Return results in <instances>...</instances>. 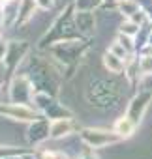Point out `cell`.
<instances>
[{
    "mask_svg": "<svg viewBox=\"0 0 152 159\" xmlns=\"http://www.w3.org/2000/svg\"><path fill=\"white\" fill-rule=\"evenodd\" d=\"M36 92L38 90H36V86L32 83V79L28 75H25V73H17L12 81H10V84H8V101L10 103L32 105Z\"/></svg>",
    "mask_w": 152,
    "mask_h": 159,
    "instance_id": "6da1fadb",
    "label": "cell"
},
{
    "mask_svg": "<svg viewBox=\"0 0 152 159\" xmlns=\"http://www.w3.org/2000/svg\"><path fill=\"white\" fill-rule=\"evenodd\" d=\"M77 135L79 140L92 150L107 148L111 144H118L120 140H124L118 133H115V129H103V127H83Z\"/></svg>",
    "mask_w": 152,
    "mask_h": 159,
    "instance_id": "7a4b0ae2",
    "label": "cell"
},
{
    "mask_svg": "<svg viewBox=\"0 0 152 159\" xmlns=\"http://www.w3.org/2000/svg\"><path fill=\"white\" fill-rule=\"evenodd\" d=\"M43 114L32 107V105H25V103H0V118H8V120H15V122H34L38 118H41Z\"/></svg>",
    "mask_w": 152,
    "mask_h": 159,
    "instance_id": "3957f363",
    "label": "cell"
},
{
    "mask_svg": "<svg viewBox=\"0 0 152 159\" xmlns=\"http://www.w3.org/2000/svg\"><path fill=\"white\" fill-rule=\"evenodd\" d=\"M150 101H152V92H148V90H143V92H139L137 96H133V99L128 103V109H126V114L139 125L141 122H143V118H145V114H146V111H148V107H150Z\"/></svg>",
    "mask_w": 152,
    "mask_h": 159,
    "instance_id": "277c9868",
    "label": "cell"
},
{
    "mask_svg": "<svg viewBox=\"0 0 152 159\" xmlns=\"http://www.w3.org/2000/svg\"><path fill=\"white\" fill-rule=\"evenodd\" d=\"M49 129H51V120L45 118V116H41V118L30 122V125L26 129V140L30 144H34V146L36 144H41V142H45V140L51 139Z\"/></svg>",
    "mask_w": 152,
    "mask_h": 159,
    "instance_id": "5b68a950",
    "label": "cell"
},
{
    "mask_svg": "<svg viewBox=\"0 0 152 159\" xmlns=\"http://www.w3.org/2000/svg\"><path fill=\"white\" fill-rule=\"evenodd\" d=\"M75 127H77V125H75V120L71 116L51 120V129H49L51 140H62V139L71 137L73 131H75Z\"/></svg>",
    "mask_w": 152,
    "mask_h": 159,
    "instance_id": "8992f818",
    "label": "cell"
},
{
    "mask_svg": "<svg viewBox=\"0 0 152 159\" xmlns=\"http://www.w3.org/2000/svg\"><path fill=\"white\" fill-rule=\"evenodd\" d=\"M28 47H26V41H10V51H8V56L4 60V66L6 69H15L19 67V62L25 58Z\"/></svg>",
    "mask_w": 152,
    "mask_h": 159,
    "instance_id": "52a82bcc",
    "label": "cell"
},
{
    "mask_svg": "<svg viewBox=\"0 0 152 159\" xmlns=\"http://www.w3.org/2000/svg\"><path fill=\"white\" fill-rule=\"evenodd\" d=\"M75 25H77V32L83 38L92 36L96 30V15L92 11H77L75 10Z\"/></svg>",
    "mask_w": 152,
    "mask_h": 159,
    "instance_id": "ba28073f",
    "label": "cell"
},
{
    "mask_svg": "<svg viewBox=\"0 0 152 159\" xmlns=\"http://www.w3.org/2000/svg\"><path fill=\"white\" fill-rule=\"evenodd\" d=\"M113 129H115V133H118L122 139H130V137L135 133L137 124H135V122H133L128 114H122L120 118H116V120H115Z\"/></svg>",
    "mask_w": 152,
    "mask_h": 159,
    "instance_id": "9c48e42d",
    "label": "cell"
},
{
    "mask_svg": "<svg viewBox=\"0 0 152 159\" xmlns=\"http://www.w3.org/2000/svg\"><path fill=\"white\" fill-rule=\"evenodd\" d=\"M103 67L109 73H113V75H122L126 71V60L116 56V54H113L111 51H107L103 54Z\"/></svg>",
    "mask_w": 152,
    "mask_h": 159,
    "instance_id": "30bf717a",
    "label": "cell"
},
{
    "mask_svg": "<svg viewBox=\"0 0 152 159\" xmlns=\"http://www.w3.org/2000/svg\"><path fill=\"white\" fill-rule=\"evenodd\" d=\"M38 4L36 0H21V8H19V17H17V23L15 25H26L28 21L34 19L36 11H38Z\"/></svg>",
    "mask_w": 152,
    "mask_h": 159,
    "instance_id": "8fae6325",
    "label": "cell"
},
{
    "mask_svg": "<svg viewBox=\"0 0 152 159\" xmlns=\"http://www.w3.org/2000/svg\"><path fill=\"white\" fill-rule=\"evenodd\" d=\"M139 8H141L139 0H118V4H116V13H120L124 19H130Z\"/></svg>",
    "mask_w": 152,
    "mask_h": 159,
    "instance_id": "7c38bea8",
    "label": "cell"
},
{
    "mask_svg": "<svg viewBox=\"0 0 152 159\" xmlns=\"http://www.w3.org/2000/svg\"><path fill=\"white\" fill-rule=\"evenodd\" d=\"M103 6V0H73V8L77 11H94Z\"/></svg>",
    "mask_w": 152,
    "mask_h": 159,
    "instance_id": "4fadbf2b",
    "label": "cell"
},
{
    "mask_svg": "<svg viewBox=\"0 0 152 159\" xmlns=\"http://www.w3.org/2000/svg\"><path fill=\"white\" fill-rule=\"evenodd\" d=\"M137 62H139L141 75H145V77H152V54H148V52L143 51V52L139 54Z\"/></svg>",
    "mask_w": 152,
    "mask_h": 159,
    "instance_id": "5bb4252c",
    "label": "cell"
},
{
    "mask_svg": "<svg viewBox=\"0 0 152 159\" xmlns=\"http://www.w3.org/2000/svg\"><path fill=\"white\" fill-rule=\"evenodd\" d=\"M139 25L137 23H133L131 19H122V23L118 25V32H122V34H128V36H133L135 38V34L139 32Z\"/></svg>",
    "mask_w": 152,
    "mask_h": 159,
    "instance_id": "9a60e30c",
    "label": "cell"
},
{
    "mask_svg": "<svg viewBox=\"0 0 152 159\" xmlns=\"http://www.w3.org/2000/svg\"><path fill=\"white\" fill-rule=\"evenodd\" d=\"M116 41H120V43L126 47V51H128L130 54H135V52H137V51H135V38H133V36H128V34L118 32V34H116Z\"/></svg>",
    "mask_w": 152,
    "mask_h": 159,
    "instance_id": "2e32d148",
    "label": "cell"
},
{
    "mask_svg": "<svg viewBox=\"0 0 152 159\" xmlns=\"http://www.w3.org/2000/svg\"><path fill=\"white\" fill-rule=\"evenodd\" d=\"M107 51H111L113 54H116V56H120V58H124L126 62H128V58L131 56V54H130V52L126 51V47H124V45H122L120 41H116V39H115V41H113V43L109 45V49H107Z\"/></svg>",
    "mask_w": 152,
    "mask_h": 159,
    "instance_id": "e0dca14e",
    "label": "cell"
},
{
    "mask_svg": "<svg viewBox=\"0 0 152 159\" xmlns=\"http://www.w3.org/2000/svg\"><path fill=\"white\" fill-rule=\"evenodd\" d=\"M4 88H8V84H6V66L0 62V101L4 98Z\"/></svg>",
    "mask_w": 152,
    "mask_h": 159,
    "instance_id": "ac0fdd59",
    "label": "cell"
},
{
    "mask_svg": "<svg viewBox=\"0 0 152 159\" xmlns=\"http://www.w3.org/2000/svg\"><path fill=\"white\" fill-rule=\"evenodd\" d=\"M36 4H38V8H40L41 11H49V10L55 8L56 0H36Z\"/></svg>",
    "mask_w": 152,
    "mask_h": 159,
    "instance_id": "d6986e66",
    "label": "cell"
},
{
    "mask_svg": "<svg viewBox=\"0 0 152 159\" xmlns=\"http://www.w3.org/2000/svg\"><path fill=\"white\" fill-rule=\"evenodd\" d=\"M8 51H10V41H6L4 38L0 39V62L4 64L6 56H8Z\"/></svg>",
    "mask_w": 152,
    "mask_h": 159,
    "instance_id": "ffe728a7",
    "label": "cell"
},
{
    "mask_svg": "<svg viewBox=\"0 0 152 159\" xmlns=\"http://www.w3.org/2000/svg\"><path fill=\"white\" fill-rule=\"evenodd\" d=\"M21 159H40L38 153H30V152H23L21 153Z\"/></svg>",
    "mask_w": 152,
    "mask_h": 159,
    "instance_id": "44dd1931",
    "label": "cell"
},
{
    "mask_svg": "<svg viewBox=\"0 0 152 159\" xmlns=\"http://www.w3.org/2000/svg\"><path fill=\"white\" fill-rule=\"evenodd\" d=\"M0 159H21V153L13 152V153H8V155H4V157H0Z\"/></svg>",
    "mask_w": 152,
    "mask_h": 159,
    "instance_id": "7402d4cb",
    "label": "cell"
},
{
    "mask_svg": "<svg viewBox=\"0 0 152 159\" xmlns=\"http://www.w3.org/2000/svg\"><path fill=\"white\" fill-rule=\"evenodd\" d=\"M81 159H98V157H96L92 152H83V153H81Z\"/></svg>",
    "mask_w": 152,
    "mask_h": 159,
    "instance_id": "603a6c76",
    "label": "cell"
},
{
    "mask_svg": "<svg viewBox=\"0 0 152 159\" xmlns=\"http://www.w3.org/2000/svg\"><path fill=\"white\" fill-rule=\"evenodd\" d=\"M4 26V15H2V8H0V28Z\"/></svg>",
    "mask_w": 152,
    "mask_h": 159,
    "instance_id": "cb8c5ba5",
    "label": "cell"
},
{
    "mask_svg": "<svg viewBox=\"0 0 152 159\" xmlns=\"http://www.w3.org/2000/svg\"><path fill=\"white\" fill-rule=\"evenodd\" d=\"M148 47H152V32H150V38H148Z\"/></svg>",
    "mask_w": 152,
    "mask_h": 159,
    "instance_id": "d4e9b609",
    "label": "cell"
},
{
    "mask_svg": "<svg viewBox=\"0 0 152 159\" xmlns=\"http://www.w3.org/2000/svg\"><path fill=\"white\" fill-rule=\"evenodd\" d=\"M0 39H2V32H0Z\"/></svg>",
    "mask_w": 152,
    "mask_h": 159,
    "instance_id": "484cf974",
    "label": "cell"
}]
</instances>
